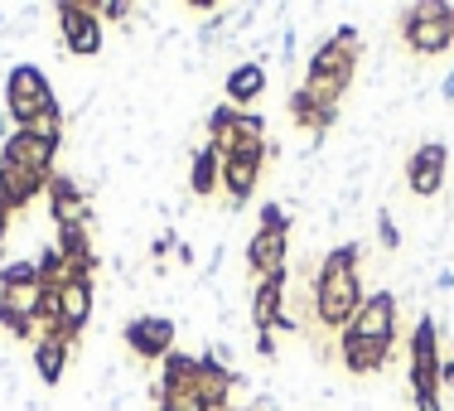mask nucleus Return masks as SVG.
<instances>
[{"label": "nucleus", "mask_w": 454, "mask_h": 411, "mask_svg": "<svg viewBox=\"0 0 454 411\" xmlns=\"http://www.w3.org/2000/svg\"><path fill=\"white\" fill-rule=\"evenodd\" d=\"M169 411H199V402H175Z\"/></svg>", "instance_id": "9b49d317"}, {"label": "nucleus", "mask_w": 454, "mask_h": 411, "mask_svg": "<svg viewBox=\"0 0 454 411\" xmlns=\"http://www.w3.org/2000/svg\"><path fill=\"white\" fill-rule=\"evenodd\" d=\"M63 20H68V44L78 49V53H97V44H102V35H97V25L88 15H78V10H63Z\"/></svg>", "instance_id": "6e6552de"}, {"label": "nucleus", "mask_w": 454, "mask_h": 411, "mask_svg": "<svg viewBox=\"0 0 454 411\" xmlns=\"http://www.w3.org/2000/svg\"><path fill=\"white\" fill-rule=\"evenodd\" d=\"M353 305H358V286H353V276L348 272H329V281H324V320L339 324Z\"/></svg>", "instance_id": "f03ea898"}, {"label": "nucleus", "mask_w": 454, "mask_h": 411, "mask_svg": "<svg viewBox=\"0 0 454 411\" xmlns=\"http://www.w3.org/2000/svg\"><path fill=\"white\" fill-rule=\"evenodd\" d=\"M440 165H445V150L426 146L416 160H411V189H416V194H435L440 189Z\"/></svg>", "instance_id": "7ed1b4c3"}, {"label": "nucleus", "mask_w": 454, "mask_h": 411, "mask_svg": "<svg viewBox=\"0 0 454 411\" xmlns=\"http://www.w3.org/2000/svg\"><path fill=\"white\" fill-rule=\"evenodd\" d=\"M387 329H392V296H372V305L363 310V324L353 339H367V344H387Z\"/></svg>", "instance_id": "20e7f679"}, {"label": "nucleus", "mask_w": 454, "mask_h": 411, "mask_svg": "<svg viewBox=\"0 0 454 411\" xmlns=\"http://www.w3.org/2000/svg\"><path fill=\"white\" fill-rule=\"evenodd\" d=\"M0 237H5V203H0Z\"/></svg>", "instance_id": "f8f14e48"}, {"label": "nucleus", "mask_w": 454, "mask_h": 411, "mask_svg": "<svg viewBox=\"0 0 454 411\" xmlns=\"http://www.w3.org/2000/svg\"><path fill=\"white\" fill-rule=\"evenodd\" d=\"M266 88V68L262 63H242L237 73H227V92L237 97V102H247V97H256Z\"/></svg>", "instance_id": "1a4fd4ad"}, {"label": "nucleus", "mask_w": 454, "mask_h": 411, "mask_svg": "<svg viewBox=\"0 0 454 411\" xmlns=\"http://www.w3.org/2000/svg\"><path fill=\"white\" fill-rule=\"evenodd\" d=\"M280 252H286V242H280V228H262L252 242V266L266 276H280Z\"/></svg>", "instance_id": "0eeeda50"}, {"label": "nucleus", "mask_w": 454, "mask_h": 411, "mask_svg": "<svg viewBox=\"0 0 454 411\" xmlns=\"http://www.w3.org/2000/svg\"><path fill=\"white\" fill-rule=\"evenodd\" d=\"M450 10H435V20H426V25H416L411 29V44H416L420 53H440L450 44V35H454V25H450Z\"/></svg>", "instance_id": "39448f33"}, {"label": "nucleus", "mask_w": 454, "mask_h": 411, "mask_svg": "<svg viewBox=\"0 0 454 411\" xmlns=\"http://www.w3.org/2000/svg\"><path fill=\"white\" fill-rule=\"evenodd\" d=\"M63 320H73V324L88 320V286H68V290H63Z\"/></svg>", "instance_id": "9d476101"}, {"label": "nucleus", "mask_w": 454, "mask_h": 411, "mask_svg": "<svg viewBox=\"0 0 454 411\" xmlns=\"http://www.w3.org/2000/svg\"><path fill=\"white\" fill-rule=\"evenodd\" d=\"M5 97H10V112L15 116H25V122H35V116H44L49 107H53V97H49V83L39 78L29 63H20L15 73H10V88H5Z\"/></svg>", "instance_id": "f257e3e1"}, {"label": "nucleus", "mask_w": 454, "mask_h": 411, "mask_svg": "<svg viewBox=\"0 0 454 411\" xmlns=\"http://www.w3.org/2000/svg\"><path fill=\"white\" fill-rule=\"evenodd\" d=\"M126 339H131L136 353H165L169 349V320H136L126 329Z\"/></svg>", "instance_id": "423d86ee"}]
</instances>
